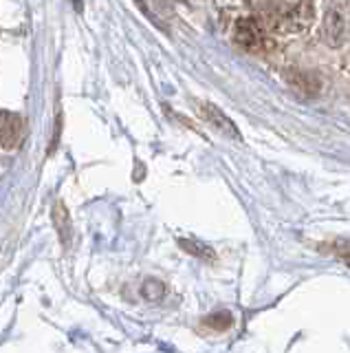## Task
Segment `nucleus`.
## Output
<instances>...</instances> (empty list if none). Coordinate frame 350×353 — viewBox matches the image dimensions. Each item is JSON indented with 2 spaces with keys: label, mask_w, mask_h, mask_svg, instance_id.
I'll return each instance as SVG.
<instances>
[{
  "label": "nucleus",
  "mask_w": 350,
  "mask_h": 353,
  "mask_svg": "<svg viewBox=\"0 0 350 353\" xmlns=\"http://www.w3.org/2000/svg\"><path fill=\"white\" fill-rule=\"evenodd\" d=\"M254 7L262 25L282 36L304 33L315 22L313 0H254Z\"/></svg>",
  "instance_id": "1"
},
{
  "label": "nucleus",
  "mask_w": 350,
  "mask_h": 353,
  "mask_svg": "<svg viewBox=\"0 0 350 353\" xmlns=\"http://www.w3.org/2000/svg\"><path fill=\"white\" fill-rule=\"evenodd\" d=\"M234 40L245 51L262 53L269 49V29L256 16L238 18L234 25Z\"/></svg>",
  "instance_id": "2"
},
{
  "label": "nucleus",
  "mask_w": 350,
  "mask_h": 353,
  "mask_svg": "<svg viewBox=\"0 0 350 353\" xmlns=\"http://www.w3.org/2000/svg\"><path fill=\"white\" fill-rule=\"evenodd\" d=\"M25 132V121L16 113L0 110V148H16Z\"/></svg>",
  "instance_id": "3"
},
{
  "label": "nucleus",
  "mask_w": 350,
  "mask_h": 353,
  "mask_svg": "<svg viewBox=\"0 0 350 353\" xmlns=\"http://www.w3.org/2000/svg\"><path fill=\"white\" fill-rule=\"evenodd\" d=\"M344 31H346V18L342 16V11L328 9L326 18H324V38L331 44H337L342 40Z\"/></svg>",
  "instance_id": "4"
},
{
  "label": "nucleus",
  "mask_w": 350,
  "mask_h": 353,
  "mask_svg": "<svg viewBox=\"0 0 350 353\" xmlns=\"http://www.w3.org/2000/svg\"><path fill=\"white\" fill-rule=\"evenodd\" d=\"M201 113H203V117L210 121L212 126H216L221 132H225V135H232V137H236L238 139V132H236V128H234V124L229 121L221 110H218L216 106H210V104H205L203 108H201Z\"/></svg>",
  "instance_id": "5"
},
{
  "label": "nucleus",
  "mask_w": 350,
  "mask_h": 353,
  "mask_svg": "<svg viewBox=\"0 0 350 353\" xmlns=\"http://www.w3.org/2000/svg\"><path fill=\"white\" fill-rule=\"evenodd\" d=\"M337 254L350 265V243H342V245L337 248Z\"/></svg>",
  "instance_id": "6"
}]
</instances>
